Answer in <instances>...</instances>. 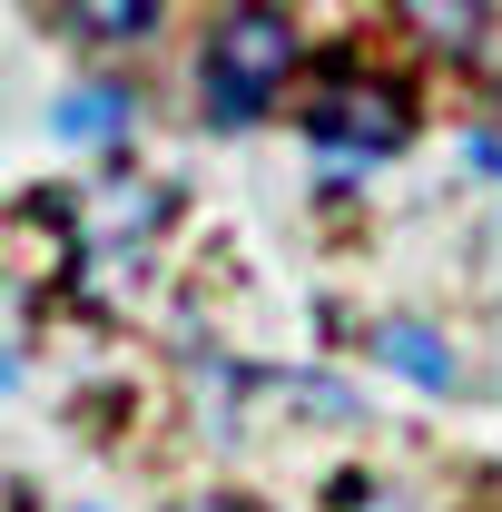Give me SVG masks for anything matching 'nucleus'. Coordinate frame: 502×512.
I'll return each mask as SVG.
<instances>
[{"label": "nucleus", "instance_id": "obj_9", "mask_svg": "<svg viewBox=\"0 0 502 512\" xmlns=\"http://www.w3.org/2000/svg\"><path fill=\"white\" fill-rule=\"evenodd\" d=\"M10 384H20V355H10V345H0V394H10Z\"/></svg>", "mask_w": 502, "mask_h": 512}, {"label": "nucleus", "instance_id": "obj_5", "mask_svg": "<svg viewBox=\"0 0 502 512\" xmlns=\"http://www.w3.org/2000/svg\"><path fill=\"white\" fill-rule=\"evenodd\" d=\"M69 30H79L89 50H128V40L158 30V0H69Z\"/></svg>", "mask_w": 502, "mask_h": 512}, {"label": "nucleus", "instance_id": "obj_1", "mask_svg": "<svg viewBox=\"0 0 502 512\" xmlns=\"http://www.w3.org/2000/svg\"><path fill=\"white\" fill-rule=\"evenodd\" d=\"M286 69H296V20H286L276 0H237V10L207 30V119L247 128Z\"/></svg>", "mask_w": 502, "mask_h": 512}, {"label": "nucleus", "instance_id": "obj_10", "mask_svg": "<svg viewBox=\"0 0 502 512\" xmlns=\"http://www.w3.org/2000/svg\"><path fill=\"white\" fill-rule=\"evenodd\" d=\"M69 512H99V503H69Z\"/></svg>", "mask_w": 502, "mask_h": 512}, {"label": "nucleus", "instance_id": "obj_3", "mask_svg": "<svg viewBox=\"0 0 502 512\" xmlns=\"http://www.w3.org/2000/svg\"><path fill=\"white\" fill-rule=\"evenodd\" d=\"M365 345H375L384 375H404L414 394H453V384H463V355H453L424 316H375V325H365Z\"/></svg>", "mask_w": 502, "mask_h": 512}, {"label": "nucleus", "instance_id": "obj_2", "mask_svg": "<svg viewBox=\"0 0 502 512\" xmlns=\"http://www.w3.org/2000/svg\"><path fill=\"white\" fill-rule=\"evenodd\" d=\"M306 138H315L325 168H375V158H394V148L414 138V119H404V99H384V89H335L306 119Z\"/></svg>", "mask_w": 502, "mask_h": 512}, {"label": "nucleus", "instance_id": "obj_7", "mask_svg": "<svg viewBox=\"0 0 502 512\" xmlns=\"http://www.w3.org/2000/svg\"><path fill=\"white\" fill-rule=\"evenodd\" d=\"M296 404H306V414H325V424H345V414H355V394H345L335 375H296Z\"/></svg>", "mask_w": 502, "mask_h": 512}, {"label": "nucleus", "instance_id": "obj_6", "mask_svg": "<svg viewBox=\"0 0 502 512\" xmlns=\"http://www.w3.org/2000/svg\"><path fill=\"white\" fill-rule=\"evenodd\" d=\"M414 20H424L434 40H453V50L483 40V0H414Z\"/></svg>", "mask_w": 502, "mask_h": 512}, {"label": "nucleus", "instance_id": "obj_4", "mask_svg": "<svg viewBox=\"0 0 502 512\" xmlns=\"http://www.w3.org/2000/svg\"><path fill=\"white\" fill-rule=\"evenodd\" d=\"M119 128H128V89L119 79H89V89H60V99H50V138H60V148H109Z\"/></svg>", "mask_w": 502, "mask_h": 512}, {"label": "nucleus", "instance_id": "obj_8", "mask_svg": "<svg viewBox=\"0 0 502 512\" xmlns=\"http://www.w3.org/2000/svg\"><path fill=\"white\" fill-rule=\"evenodd\" d=\"M473 168H483V178L502 188V138H473Z\"/></svg>", "mask_w": 502, "mask_h": 512}]
</instances>
